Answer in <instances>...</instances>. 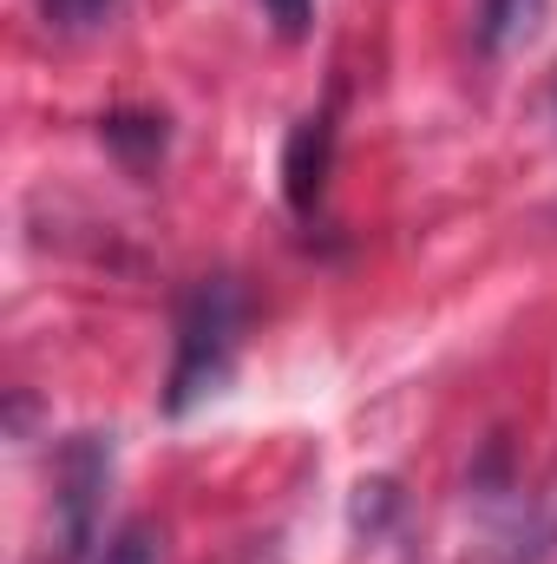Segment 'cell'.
Returning a JSON list of instances; mask_svg holds the SVG:
<instances>
[{
  "instance_id": "obj_6",
  "label": "cell",
  "mask_w": 557,
  "mask_h": 564,
  "mask_svg": "<svg viewBox=\"0 0 557 564\" xmlns=\"http://www.w3.org/2000/svg\"><path fill=\"white\" fill-rule=\"evenodd\" d=\"M99 564H164V532H157L151 519H125V525L106 539Z\"/></svg>"
},
{
  "instance_id": "obj_9",
  "label": "cell",
  "mask_w": 557,
  "mask_h": 564,
  "mask_svg": "<svg viewBox=\"0 0 557 564\" xmlns=\"http://www.w3.org/2000/svg\"><path fill=\"white\" fill-rule=\"evenodd\" d=\"M551 106H557V86H551Z\"/></svg>"
},
{
  "instance_id": "obj_3",
  "label": "cell",
  "mask_w": 557,
  "mask_h": 564,
  "mask_svg": "<svg viewBox=\"0 0 557 564\" xmlns=\"http://www.w3.org/2000/svg\"><path fill=\"white\" fill-rule=\"evenodd\" d=\"M328 164H335V119L328 112H308L295 119V132L282 144V197L295 217H308L328 191Z\"/></svg>"
},
{
  "instance_id": "obj_5",
  "label": "cell",
  "mask_w": 557,
  "mask_h": 564,
  "mask_svg": "<svg viewBox=\"0 0 557 564\" xmlns=\"http://www.w3.org/2000/svg\"><path fill=\"white\" fill-rule=\"evenodd\" d=\"M99 139L132 171H151L164 158V144H171V126H164V112H112V119H99Z\"/></svg>"
},
{
  "instance_id": "obj_4",
  "label": "cell",
  "mask_w": 557,
  "mask_h": 564,
  "mask_svg": "<svg viewBox=\"0 0 557 564\" xmlns=\"http://www.w3.org/2000/svg\"><path fill=\"white\" fill-rule=\"evenodd\" d=\"M545 7H551V0H479V13H472V40H479V53H485V59L518 53V46L545 26Z\"/></svg>"
},
{
  "instance_id": "obj_8",
  "label": "cell",
  "mask_w": 557,
  "mask_h": 564,
  "mask_svg": "<svg viewBox=\"0 0 557 564\" xmlns=\"http://www.w3.org/2000/svg\"><path fill=\"white\" fill-rule=\"evenodd\" d=\"M263 13H270V26H276L282 40H308L315 0H263Z\"/></svg>"
},
{
  "instance_id": "obj_2",
  "label": "cell",
  "mask_w": 557,
  "mask_h": 564,
  "mask_svg": "<svg viewBox=\"0 0 557 564\" xmlns=\"http://www.w3.org/2000/svg\"><path fill=\"white\" fill-rule=\"evenodd\" d=\"M112 486V440L106 433H73L59 446V473H53V564H79L99 539V506Z\"/></svg>"
},
{
  "instance_id": "obj_7",
  "label": "cell",
  "mask_w": 557,
  "mask_h": 564,
  "mask_svg": "<svg viewBox=\"0 0 557 564\" xmlns=\"http://www.w3.org/2000/svg\"><path fill=\"white\" fill-rule=\"evenodd\" d=\"M112 7H119V0H40L46 26H59V33H92V26L112 20Z\"/></svg>"
},
{
  "instance_id": "obj_1",
  "label": "cell",
  "mask_w": 557,
  "mask_h": 564,
  "mask_svg": "<svg viewBox=\"0 0 557 564\" xmlns=\"http://www.w3.org/2000/svg\"><path fill=\"white\" fill-rule=\"evenodd\" d=\"M237 335H243V289H237V276L190 282V295L177 308V355H171V381H164V414H190L197 401H210L230 381Z\"/></svg>"
}]
</instances>
